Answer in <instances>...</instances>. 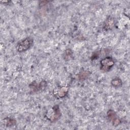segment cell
I'll list each match as a JSON object with an SVG mask.
<instances>
[{
  "mask_svg": "<svg viewBox=\"0 0 130 130\" xmlns=\"http://www.w3.org/2000/svg\"><path fill=\"white\" fill-rule=\"evenodd\" d=\"M46 118L51 122L57 121L61 116V113L58 105H54L47 111L46 114Z\"/></svg>",
  "mask_w": 130,
  "mask_h": 130,
  "instance_id": "obj_1",
  "label": "cell"
},
{
  "mask_svg": "<svg viewBox=\"0 0 130 130\" xmlns=\"http://www.w3.org/2000/svg\"><path fill=\"white\" fill-rule=\"evenodd\" d=\"M32 44L33 39L31 37H27L17 44L16 49L19 52L25 51L31 47Z\"/></svg>",
  "mask_w": 130,
  "mask_h": 130,
  "instance_id": "obj_2",
  "label": "cell"
},
{
  "mask_svg": "<svg viewBox=\"0 0 130 130\" xmlns=\"http://www.w3.org/2000/svg\"><path fill=\"white\" fill-rule=\"evenodd\" d=\"M114 61L111 56H107L100 61V69L103 72H108L114 65Z\"/></svg>",
  "mask_w": 130,
  "mask_h": 130,
  "instance_id": "obj_3",
  "label": "cell"
},
{
  "mask_svg": "<svg viewBox=\"0 0 130 130\" xmlns=\"http://www.w3.org/2000/svg\"><path fill=\"white\" fill-rule=\"evenodd\" d=\"M47 86V82L46 80H42L40 82L32 81L29 85V87L32 92H38L44 90Z\"/></svg>",
  "mask_w": 130,
  "mask_h": 130,
  "instance_id": "obj_4",
  "label": "cell"
},
{
  "mask_svg": "<svg viewBox=\"0 0 130 130\" xmlns=\"http://www.w3.org/2000/svg\"><path fill=\"white\" fill-rule=\"evenodd\" d=\"M69 87L68 85L58 86L55 88L53 91V94L56 98H63L68 93Z\"/></svg>",
  "mask_w": 130,
  "mask_h": 130,
  "instance_id": "obj_5",
  "label": "cell"
},
{
  "mask_svg": "<svg viewBox=\"0 0 130 130\" xmlns=\"http://www.w3.org/2000/svg\"><path fill=\"white\" fill-rule=\"evenodd\" d=\"M107 116L109 121H111L114 126H117L120 124L121 120L113 110H109L107 113Z\"/></svg>",
  "mask_w": 130,
  "mask_h": 130,
  "instance_id": "obj_6",
  "label": "cell"
},
{
  "mask_svg": "<svg viewBox=\"0 0 130 130\" xmlns=\"http://www.w3.org/2000/svg\"><path fill=\"white\" fill-rule=\"evenodd\" d=\"M115 24V20L114 18L111 16H109L104 23L103 29L104 30H111L114 27Z\"/></svg>",
  "mask_w": 130,
  "mask_h": 130,
  "instance_id": "obj_7",
  "label": "cell"
},
{
  "mask_svg": "<svg viewBox=\"0 0 130 130\" xmlns=\"http://www.w3.org/2000/svg\"><path fill=\"white\" fill-rule=\"evenodd\" d=\"M4 125L7 127L14 126L16 123V120L12 117H6L3 119Z\"/></svg>",
  "mask_w": 130,
  "mask_h": 130,
  "instance_id": "obj_8",
  "label": "cell"
},
{
  "mask_svg": "<svg viewBox=\"0 0 130 130\" xmlns=\"http://www.w3.org/2000/svg\"><path fill=\"white\" fill-rule=\"evenodd\" d=\"M73 57V53L71 49H67L65 50L63 54L64 59L66 61H69Z\"/></svg>",
  "mask_w": 130,
  "mask_h": 130,
  "instance_id": "obj_9",
  "label": "cell"
},
{
  "mask_svg": "<svg viewBox=\"0 0 130 130\" xmlns=\"http://www.w3.org/2000/svg\"><path fill=\"white\" fill-rule=\"evenodd\" d=\"M111 84L114 87H119L121 86L122 82L121 80L118 77H116L113 79L111 81Z\"/></svg>",
  "mask_w": 130,
  "mask_h": 130,
  "instance_id": "obj_10",
  "label": "cell"
},
{
  "mask_svg": "<svg viewBox=\"0 0 130 130\" xmlns=\"http://www.w3.org/2000/svg\"><path fill=\"white\" fill-rule=\"evenodd\" d=\"M90 75V73L87 71H81L79 75V78L80 80H83L86 79Z\"/></svg>",
  "mask_w": 130,
  "mask_h": 130,
  "instance_id": "obj_11",
  "label": "cell"
},
{
  "mask_svg": "<svg viewBox=\"0 0 130 130\" xmlns=\"http://www.w3.org/2000/svg\"><path fill=\"white\" fill-rule=\"evenodd\" d=\"M99 56V53H94L93 55L91 56V59L94 60L95 59H97Z\"/></svg>",
  "mask_w": 130,
  "mask_h": 130,
  "instance_id": "obj_12",
  "label": "cell"
},
{
  "mask_svg": "<svg viewBox=\"0 0 130 130\" xmlns=\"http://www.w3.org/2000/svg\"><path fill=\"white\" fill-rule=\"evenodd\" d=\"M49 3L48 1H41L40 2V4L41 6H42V5H44L45 4H47V3Z\"/></svg>",
  "mask_w": 130,
  "mask_h": 130,
  "instance_id": "obj_13",
  "label": "cell"
},
{
  "mask_svg": "<svg viewBox=\"0 0 130 130\" xmlns=\"http://www.w3.org/2000/svg\"><path fill=\"white\" fill-rule=\"evenodd\" d=\"M11 2V1H1V3L5 4V5H8L9 4V3Z\"/></svg>",
  "mask_w": 130,
  "mask_h": 130,
  "instance_id": "obj_14",
  "label": "cell"
}]
</instances>
